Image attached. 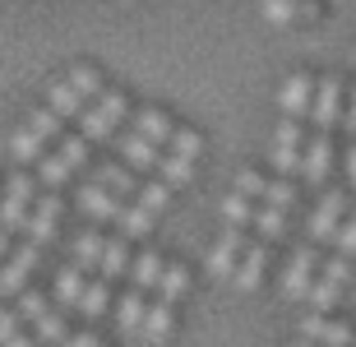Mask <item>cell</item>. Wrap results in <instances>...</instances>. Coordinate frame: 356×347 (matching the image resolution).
<instances>
[{
  "mask_svg": "<svg viewBox=\"0 0 356 347\" xmlns=\"http://www.w3.org/2000/svg\"><path fill=\"white\" fill-rule=\"evenodd\" d=\"M47 315V296L42 292H24L19 296V320H42Z\"/></svg>",
  "mask_w": 356,
  "mask_h": 347,
  "instance_id": "cell-42",
  "label": "cell"
},
{
  "mask_svg": "<svg viewBox=\"0 0 356 347\" xmlns=\"http://www.w3.org/2000/svg\"><path fill=\"white\" fill-rule=\"evenodd\" d=\"M38 241H24L14 255H5V264H0V292H19L28 282V273H33V264H38Z\"/></svg>",
  "mask_w": 356,
  "mask_h": 347,
  "instance_id": "cell-6",
  "label": "cell"
},
{
  "mask_svg": "<svg viewBox=\"0 0 356 347\" xmlns=\"http://www.w3.org/2000/svg\"><path fill=\"white\" fill-rule=\"evenodd\" d=\"M333 241H338V255H347V259H352V255H356V213L347 218V223H338Z\"/></svg>",
  "mask_w": 356,
  "mask_h": 347,
  "instance_id": "cell-43",
  "label": "cell"
},
{
  "mask_svg": "<svg viewBox=\"0 0 356 347\" xmlns=\"http://www.w3.org/2000/svg\"><path fill=\"white\" fill-rule=\"evenodd\" d=\"M347 125H352V134H356V93H352V111H347Z\"/></svg>",
  "mask_w": 356,
  "mask_h": 347,
  "instance_id": "cell-51",
  "label": "cell"
},
{
  "mask_svg": "<svg viewBox=\"0 0 356 347\" xmlns=\"http://www.w3.org/2000/svg\"><path fill=\"white\" fill-rule=\"evenodd\" d=\"M47 102H51V111L60 120H70V116H83V97L70 88V79H60V83H47Z\"/></svg>",
  "mask_w": 356,
  "mask_h": 347,
  "instance_id": "cell-17",
  "label": "cell"
},
{
  "mask_svg": "<svg viewBox=\"0 0 356 347\" xmlns=\"http://www.w3.org/2000/svg\"><path fill=\"white\" fill-rule=\"evenodd\" d=\"M130 278H134V287H139V292L158 287V278H162V259H158V250H144L139 259H130Z\"/></svg>",
  "mask_w": 356,
  "mask_h": 347,
  "instance_id": "cell-20",
  "label": "cell"
},
{
  "mask_svg": "<svg viewBox=\"0 0 356 347\" xmlns=\"http://www.w3.org/2000/svg\"><path fill=\"white\" fill-rule=\"evenodd\" d=\"M65 347H97V338H92V334H70Z\"/></svg>",
  "mask_w": 356,
  "mask_h": 347,
  "instance_id": "cell-47",
  "label": "cell"
},
{
  "mask_svg": "<svg viewBox=\"0 0 356 347\" xmlns=\"http://www.w3.org/2000/svg\"><path fill=\"white\" fill-rule=\"evenodd\" d=\"M125 116V97L120 93H102L97 97V107H83V116H79V125H83V139H106V134L116 130V120Z\"/></svg>",
  "mask_w": 356,
  "mask_h": 347,
  "instance_id": "cell-1",
  "label": "cell"
},
{
  "mask_svg": "<svg viewBox=\"0 0 356 347\" xmlns=\"http://www.w3.org/2000/svg\"><path fill=\"white\" fill-rule=\"evenodd\" d=\"M70 88H74L83 102H92V97H102V74L92 65H74L70 70Z\"/></svg>",
  "mask_w": 356,
  "mask_h": 347,
  "instance_id": "cell-27",
  "label": "cell"
},
{
  "mask_svg": "<svg viewBox=\"0 0 356 347\" xmlns=\"http://www.w3.org/2000/svg\"><path fill=\"white\" fill-rule=\"evenodd\" d=\"M347 176H352V186H356V144L347 148Z\"/></svg>",
  "mask_w": 356,
  "mask_h": 347,
  "instance_id": "cell-49",
  "label": "cell"
},
{
  "mask_svg": "<svg viewBox=\"0 0 356 347\" xmlns=\"http://www.w3.org/2000/svg\"><path fill=\"white\" fill-rule=\"evenodd\" d=\"M264 268H268V250L264 245H245V255H241V264H236V287L241 292H254L264 282Z\"/></svg>",
  "mask_w": 356,
  "mask_h": 347,
  "instance_id": "cell-14",
  "label": "cell"
},
{
  "mask_svg": "<svg viewBox=\"0 0 356 347\" xmlns=\"http://www.w3.org/2000/svg\"><path fill=\"white\" fill-rule=\"evenodd\" d=\"M315 268H319L315 245H301V250L287 259V273H282V296H287V301L305 296V292H310V282H315Z\"/></svg>",
  "mask_w": 356,
  "mask_h": 347,
  "instance_id": "cell-4",
  "label": "cell"
},
{
  "mask_svg": "<svg viewBox=\"0 0 356 347\" xmlns=\"http://www.w3.org/2000/svg\"><path fill=\"white\" fill-rule=\"evenodd\" d=\"M301 139H305V130L296 125V116H287L282 125L273 130V144H287V148H301Z\"/></svg>",
  "mask_w": 356,
  "mask_h": 347,
  "instance_id": "cell-44",
  "label": "cell"
},
{
  "mask_svg": "<svg viewBox=\"0 0 356 347\" xmlns=\"http://www.w3.org/2000/svg\"><path fill=\"white\" fill-rule=\"evenodd\" d=\"M79 296H83V268H65L60 278H56V301L60 306H79Z\"/></svg>",
  "mask_w": 356,
  "mask_h": 347,
  "instance_id": "cell-29",
  "label": "cell"
},
{
  "mask_svg": "<svg viewBox=\"0 0 356 347\" xmlns=\"http://www.w3.org/2000/svg\"><path fill=\"white\" fill-rule=\"evenodd\" d=\"M97 268H102V278H120V273L130 268V255H125V236H120V241H106V245H102V259H97Z\"/></svg>",
  "mask_w": 356,
  "mask_h": 347,
  "instance_id": "cell-24",
  "label": "cell"
},
{
  "mask_svg": "<svg viewBox=\"0 0 356 347\" xmlns=\"http://www.w3.org/2000/svg\"><path fill=\"white\" fill-rule=\"evenodd\" d=\"M352 347H356V338H352Z\"/></svg>",
  "mask_w": 356,
  "mask_h": 347,
  "instance_id": "cell-53",
  "label": "cell"
},
{
  "mask_svg": "<svg viewBox=\"0 0 356 347\" xmlns=\"http://www.w3.org/2000/svg\"><path fill=\"white\" fill-rule=\"evenodd\" d=\"M102 245H106V241L97 236V232H83V236L74 241V259H79V268L97 264V259H102Z\"/></svg>",
  "mask_w": 356,
  "mask_h": 347,
  "instance_id": "cell-32",
  "label": "cell"
},
{
  "mask_svg": "<svg viewBox=\"0 0 356 347\" xmlns=\"http://www.w3.org/2000/svg\"><path fill=\"white\" fill-rule=\"evenodd\" d=\"M167 334H172V306L158 296V306L144 310V324H139V338L144 343H167Z\"/></svg>",
  "mask_w": 356,
  "mask_h": 347,
  "instance_id": "cell-16",
  "label": "cell"
},
{
  "mask_svg": "<svg viewBox=\"0 0 356 347\" xmlns=\"http://www.w3.org/2000/svg\"><path fill=\"white\" fill-rule=\"evenodd\" d=\"M120 158H125V167H134V172H148V167H158V144L153 139H144V134L134 130L120 139Z\"/></svg>",
  "mask_w": 356,
  "mask_h": 347,
  "instance_id": "cell-13",
  "label": "cell"
},
{
  "mask_svg": "<svg viewBox=\"0 0 356 347\" xmlns=\"http://www.w3.org/2000/svg\"><path fill=\"white\" fill-rule=\"evenodd\" d=\"M28 204H33V176H10L5 200H0V227H24L28 223Z\"/></svg>",
  "mask_w": 356,
  "mask_h": 347,
  "instance_id": "cell-3",
  "label": "cell"
},
{
  "mask_svg": "<svg viewBox=\"0 0 356 347\" xmlns=\"http://www.w3.org/2000/svg\"><path fill=\"white\" fill-rule=\"evenodd\" d=\"M301 334L310 338V343H324V347H352V329H347V324H333V320H324V315H305L301 320Z\"/></svg>",
  "mask_w": 356,
  "mask_h": 347,
  "instance_id": "cell-10",
  "label": "cell"
},
{
  "mask_svg": "<svg viewBox=\"0 0 356 347\" xmlns=\"http://www.w3.org/2000/svg\"><path fill=\"white\" fill-rule=\"evenodd\" d=\"M56 218H60V195H38V204H33V213H28V223H24L28 241L47 245V241L56 236Z\"/></svg>",
  "mask_w": 356,
  "mask_h": 347,
  "instance_id": "cell-7",
  "label": "cell"
},
{
  "mask_svg": "<svg viewBox=\"0 0 356 347\" xmlns=\"http://www.w3.org/2000/svg\"><path fill=\"white\" fill-rule=\"evenodd\" d=\"M259 5H264V0H259Z\"/></svg>",
  "mask_w": 356,
  "mask_h": 347,
  "instance_id": "cell-54",
  "label": "cell"
},
{
  "mask_svg": "<svg viewBox=\"0 0 356 347\" xmlns=\"http://www.w3.org/2000/svg\"><path fill=\"white\" fill-rule=\"evenodd\" d=\"M199 148H204V139H199L195 130H176V134H172V153H181V158L195 162V158H199Z\"/></svg>",
  "mask_w": 356,
  "mask_h": 347,
  "instance_id": "cell-39",
  "label": "cell"
},
{
  "mask_svg": "<svg viewBox=\"0 0 356 347\" xmlns=\"http://www.w3.org/2000/svg\"><path fill=\"white\" fill-rule=\"evenodd\" d=\"M56 153H60V158L70 162V172H74V167L88 158V139H83V134H70V139H60V148H56Z\"/></svg>",
  "mask_w": 356,
  "mask_h": 347,
  "instance_id": "cell-38",
  "label": "cell"
},
{
  "mask_svg": "<svg viewBox=\"0 0 356 347\" xmlns=\"http://www.w3.org/2000/svg\"><path fill=\"white\" fill-rule=\"evenodd\" d=\"M273 167L282 176H291V172H301V148H287V144H273Z\"/></svg>",
  "mask_w": 356,
  "mask_h": 347,
  "instance_id": "cell-41",
  "label": "cell"
},
{
  "mask_svg": "<svg viewBox=\"0 0 356 347\" xmlns=\"http://www.w3.org/2000/svg\"><path fill=\"white\" fill-rule=\"evenodd\" d=\"M38 324V347L47 343V347H65V338H70V329H65V320H60V315H56V310H47V315H42V320H33Z\"/></svg>",
  "mask_w": 356,
  "mask_h": 347,
  "instance_id": "cell-25",
  "label": "cell"
},
{
  "mask_svg": "<svg viewBox=\"0 0 356 347\" xmlns=\"http://www.w3.org/2000/svg\"><path fill=\"white\" fill-rule=\"evenodd\" d=\"M42 144H47V139L33 134L28 125H24V130H14V158H19V162H38L42 158Z\"/></svg>",
  "mask_w": 356,
  "mask_h": 347,
  "instance_id": "cell-31",
  "label": "cell"
},
{
  "mask_svg": "<svg viewBox=\"0 0 356 347\" xmlns=\"http://www.w3.org/2000/svg\"><path fill=\"white\" fill-rule=\"evenodd\" d=\"M264 204L291 209V204H296V190H291V181H268V186H264Z\"/></svg>",
  "mask_w": 356,
  "mask_h": 347,
  "instance_id": "cell-40",
  "label": "cell"
},
{
  "mask_svg": "<svg viewBox=\"0 0 356 347\" xmlns=\"http://www.w3.org/2000/svg\"><path fill=\"white\" fill-rule=\"evenodd\" d=\"M5 347H38V338H24V334H14V338H10Z\"/></svg>",
  "mask_w": 356,
  "mask_h": 347,
  "instance_id": "cell-48",
  "label": "cell"
},
{
  "mask_svg": "<svg viewBox=\"0 0 356 347\" xmlns=\"http://www.w3.org/2000/svg\"><path fill=\"white\" fill-rule=\"evenodd\" d=\"M28 130L42 134V139H56V134H60V116H56L51 107H42V111H33V116H28Z\"/></svg>",
  "mask_w": 356,
  "mask_h": 347,
  "instance_id": "cell-35",
  "label": "cell"
},
{
  "mask_svg": "<svg viewBox=\"0 0 356 347\" xmlns=\"http://www.w3.org/2000/svg\"><path fill=\"white\" fill-rule=\"evenodd\" d=\"M222 218L232 223V227H245V223H254V209H250V195H241V190H232L222 200Z\"/></svg>",
  "mask_w": 356,
  "mask_h": 347,
  "instance_id": "cell-30",
  "label": "cell"
},
{
  "mask_svg": "<svg viewBox=\"0 0 356 347\" xmlns=\"http://www.w3.org/2000/svg\"><path fill=\"white\" fill-rule=\"evenodd\" d=\"M329 167H333V144H329V134L319 130L315 139H310V148L301 153V176L310 186H319V181L329 176Z\"/></svg>",
  "mask_w": 356,
  "mask_h": 347,
  "instance_id": "cell-11",
  "label": "cell"
},
{
  "mask_svg": "<svg viewBox=\"0 0 356 347\" xmlns=\"http://www.w3.org/2000/svg\"><path fill=\"white\" fill-rule=\"evenodd\" d=\"M277 102H282V111H287V116H305V111H310V102H315V83H310V74H291V79L282 83Z\"/></svg>",
  "mask_w": 356,
  "mask_h": 347,
  "instance_id": "cell-12",
  "label": "cell"
},
{
  "mask_svg": "<svg viewBox=\"0 0 356 347\" xmlns=\"http://www.w3.org/2000/svg\"><path fill=\"white\" fill-rule=\"evenodd\" d=\"M134 130L144 134V139H153V144H172L176 125H172V116H167V111H158V107H144L139 116H134Z\"/></svg>",
  "mask_w": 356,
  "mask_h": 347,
  "instance_id": "cell-15",
  "label": "cell"
},
{
  "mask_svg": "<svg viewBox=\"0 0 356 347\" xmlns=\"http://www.w3.org/2000/svg\"><path fill=\"white\" fill-rule=\"evenodd\" d=\"M338 287H343V278H333V273H319V278L310 282V292H305V296H310V306L324 315V310L338 301Z\"/></svg>",
  "mask_w": 356,
  "mask_h": 347,
  "instance_id": "cell-26",
  "label": "cell"
},
{
  "mask_svg": "<svg viewBox=\"0 0 356 347\" xmlns=\"http://www.w3.org/2000/svg\"><path fill=\"white\" fill-rule=\"evenodd\" d=\"M144 292L134 287L130 296H120L116 301V324H120V334H139V324H144Z\"/></svg>",
  "mask_w": 356,
  "mask_h": 347,
  "instance_id": "cell-18",
  "label": "cell"
},
{
  "mask_svg": "<svg viewBox=\"0 0 356 347\" xmlns=\"http://www.w3.org/2000/svg\"><path fill=\"white\" fill-rule=\"evenodd\" d=\"M301 14V0H264V19L268 24H291Z\"/></svg>",
  "mask_w": 356,
  "mask_h": 347,
  "instance_id": "cell-37",
  "label": "cell"
},
{
  "mask_svg": "<svg viewBox=\"0 0 356 347\" xmlns=\"http://www.w3.org/2000/svg\"><path fill=\"white\" fill-rule=\"evenodd\" d=\"M185 287H190V268H185V264L162 268L158 292H162V301H167V306H176V301H181V296H185Z\"/></svg>",
  "mask_w": 356,
  "mask_h": 347,
  "instance_id": "cell-22",
  "label": "cell"
},
{
  "mask_svg": "<svg viewBox=\"0 0 356 347\" xmlns=\"http://www.w3.org/2000/svg\"><path fill=\"white\" fill-rule=\"evenodd\" d=\"M264 186H268V181L259 172H241L236 176V190H241V195H259V200H264Z\"/></svg>",
  "mask_w": 356,
  "mask_h": 347,
  "instance_id": "cell-45",
  "label": "cell"
},
{
  "mask_svg": "<svg viewBox=\"0 0 356 347\" xmlns=\"http://www.w3.org/2000/svg\"><path fill=\"white\" fill-rule=\"evenodd\" d=\"M310 120H315L319 130L329 134L338 120H343V79H319L315 83V102H310Z\"/></svg>",
  "mask_w": 356,
  "mask_h": 347,
  "instance_id": "cell-2",
  "label": "cell"
},
{
  "mask_svg": "<svg viewBox=\"0 0 356 347\" xmlns=\"http://www.w3.org/2000/svg\"><path fill=\"white\" fill-rule=\"evenodd\" d=\"M5 255H10V232L0 227V264H5Z\"/></svg>",
  "mask_w": 356,
  "mask_h": 347,
  "instance_id": "cell-50",
  "label": "cell"
},
{
  "mask_svg": "<svg viewBox=\"0 0 356 347\" xmlns=\"http://www.w3.org/2000/svg\"><path fill=\"white\" fill-rule=\"evenodd\" d=\"M236 255H245V232L227 223L222 241H218V245H213V255H209V273H218V278H227V273L236 268Z\"/></svg>",
  "mask_w": 356,
  "mask_h": 347,
  "instance_id": "cell-9",
  "label": "cell"
},
{
  "mask_svg": "<svg viewBox=\"0 0 356 347\" xmlns=\"http://www.w3.org/2000/svg\"><path fill=\"white\" fill-rule=\"evenodd\" d=\"M190 172H195V162L181 158V153H167V158H162V181H167V186H185Z\"/></svg>",
  "mask_w": 356,
  "mask_h": 347,
  "instance_id": "cell-33",
  "label": "cell"
},
{
  "mask_svg": "<svg viewBox=\"0 0 356 347\" xmlns=\"http://www.w3.org/2000/svg\"><path fill=\"white\" fill-rule=\"evenodd\" d=\"M139 204H144L148 213H162V209L172 204V186H167V181H153V186H144V190H139Z\"/></svg>",
  "mask_w": 356,
  "mask_h": 347,
  "instance_id": "cell-34",
  "label": "cell"
},
{
  "mask_svg": "<svg viewBox=\"0 0 356 347\" xmlns=\"http://www.w3.org/2000/svg\"><path fill=\"white\" fill-rule=\"evenodd\" d=\"M106 306H111V292H106V282H88L74 310H79L83 320H97V315H106Z\"/></svg>",
  "mask_w": 356,
  "mask_h": 347,
  "instance_id": "cell-23",
  "label": "cell"
},
{
  "mask_svg": "<svg viewBox=\"0 0 356 347\" xmlns=\"http://www.w3.org/2000/svg\"><path fill=\"white\" fill-rule=\"evenodd\" d=\"M38 172H42V181L56 190V186H60V181L70 176V162L60 158V153H51V158H38Z\"/></svg>",
  "mask_w": 356,
  "mask_h": 347,
  "instance_id": "cell-36",
  "label": "cell"
},
{
  "mask_svg": "<svg viewBox=\"0 0 356 347\" xmlns=\"http://www.w3.org/2000/svg\"><path fill=\"white\" fill-rule=\"evenodd\" d=\"M120 236L125 241H139V236H148L153 232V213H148L144 204H130V209H120Z\"/></svg>",
  "mask_w": 356,
  "mask_h": 347,
  "instance_id": "cell-19",
  "label": "cell"
},
{
  "mask_svg": "<svg viewBox=\"0 0 356 347\" xmlns=\"http://www.w3.org/2000/svg\"><path fill=\"white\" fill-rule=\"evenodd\" d=\"M254 227H259V236H264V241H277L282 232H287V209H277V204H264V209L254 213Z\"/></svg>",
  "mask_w": 356,
  "mask_h": 347,
  "instance_id": "cell-28",
  "label": "cell"
},
{
  "mask_svg": "<svg viewBox=\"0 0 356 347\" xmlns=\"http://www.w3.org/2000/svg\"><path fill=\"white\" fill-rule=\"evenodd\" d=\"M343 209H347V195H343V190H329V195L319 200V209L310 213V245L333 241V232H338V223H343Z\"/></svg>",
  "mask_w": 356,
  "mask_h": 347,
  "instance_id": "cell-5",
  "label": "cell"
},
{
  "mask_svg": "<svg viewBox=\"0 0 356 347\" xmlns=\"http://www.w3.org/2000/svg\"><path fill=\"white\" fill-rule=\"evenodd\" d=\"M97 181H102L111 195H134V167H120V162H102V167H97Z\"/></svg>",
  "mask_w": 356,
  "mask_h": 347,
  "instance_id": "cell-21",
  "label": "cell"
},
{
  "mask_svg": "<svg viewBox=\"0 0 356 347\" xmlns=\"http://www.w3.org/2000/svg\"><path fill=\"white\" fill-rule=\"evenodd\" d=\"M79 209H83L88 218H97V223H116L125 204H120L116 195L102 186V181H92V186H83V190H79Z\"/></svg>",
  "mask_w": 356,
  "mask_h": 347,
  "instance_id": "cell-8",
  "label": "cell"
},
{
  "mask_svg": "<svg viewBox=\"0 0 356 347\" xmlns=\"http://www.w3.org/2000/svg\"><path fill=\"white\" fill-rule=\"evenodd\" d=\"M14 334H19V310H14V315H0V347L10 343Z\"/></svg>",
  "mask_w": 356,
  "mask_h": 347,
  "instance_id": "cell-46",
  "label": "cell"
},
{
  "mask_svg": "<svg viewBox=\"0 0 356 347\" xmlns=\"http://www.w3.org/2000/svg\"><path fill=\"white\" fill-rule=\"evenodd\" d=\"M291 347H310V343H291Z\"/></svg>",
  "mask_w": 356,
  "mask_h": 347,
  "instance_id": "cell-52",
  "label": "cell"
}]
</instances>
